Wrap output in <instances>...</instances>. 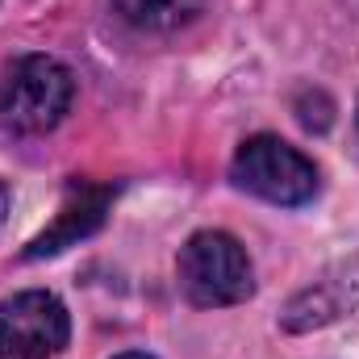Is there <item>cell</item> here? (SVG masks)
Wrapping results in <instances>:
<instances>
[{
	"mask_svg": "<svg viewBox=\"0 0 359 359\" xmlns=\"http://www.w3.org/2000/svg\"><path fill=\"white\" fill-rule=\"evenodd\" d=\"M180 288L192 305L217 309V305H238L255 292V271L234 234L222 230H201L184 243L180 251Z\"/></svg>",
	"mask_w": 359,
	"mask_h": 359,
	"instance_id": "7a4b0ae2",
	"label": "cell"
},
{
	"mask_svg": "<svg viewBox=\"0 0 359 359\" xmlns=\"http://www.w3.org/2000/svg\"><path fill=\"white\" fill-rule=\"evenodd\" d=\"M359 305V259H347L339 268H330L322 280H313L309 288H301L288 309H284V330H313V326H330L343 313H351Z\"/></svg>",
	"mask_w": 359,
	"mask_h": 359,
	"instance_id": "8992f818",
	"label": "cell"
},
{
	"mask_svg": "<svg viewBox=\"0 0 359 359\" xmlns=\"http://www.w3.org/2000/svg\"><path fill=\"white\" fill-rule=\"evenodd\" d=\"M117 359H155V355H147V351H126V355H117Z\"/></svg>",
	"mask_w": 359,
	"mask_h": 359,
	"instance_id": "9c48e42d",
	"label": "cell"
},
{
	"mask_svg": "<svg viewBox=\"0 0 359 359\" xmlns=\"http://www.w3.org/2000/svg\"><path fill=\"white\" fill-rule=\"evenodd\" d=\"M72 339V318L55 292L29 288L0 305V359H55Z\"/></svg>",
	"mask_w": 359,
	"mask_h": 359,
	"instance_id": "277c9868",
	"label": "cell"
},
{
	"mask_svg": "<svg viewBox=\"0 0 359 359\" xmlns=\"http://www.w3.org/2000/svg\"><path fill=\"white\" fill-rule=\"evenodd\" d=\"M113 201V188L104 184H84V180H72L67 184V196L59 205V217L25 247V259H42V255H59L67 251L72 243L88 238L92 230L104 222V209Z\"/></svg>",
	"mask_w": 359,
	"mask_h": 359,
	"instance_id": "5b68a950",
	"label": "cell"
},
{
	"mask_svg": "<svg viewBox=\"0 0 359 359\" xmlns=\"http://www.w3.org/2000/svg\"><path fill=\"white\" fill-rule=\"evenodd\" d=\"M76 80L50 55H21L0 76V121L17 134H46L72 109Z\"/></svg>",
	"mask_w": 359,
	"mask_h": 359,
	"instance_id": "6da1fadb",
	"label": "cell"
},
{
	"mask_svg": "<svg viewBox=\"0 0 359 359\" xmlns=\"http://www.w3.org/2000/svg\"><path fill=\"white\" fill-rule=\"evenodd\" d=\"M113 8L147 34H172L201 13V0H113Z\"/></svg>",
	"mask_w": 359,
	"mask_h": 359,
	"instance_id": "52a82bcc",
	"label": "cell"
},
{
	"mask_svg": "<svg viewBox=\"0 0 359 359\" xmlns=\"http://www.w3.org/2000/svg\"><path fill=\"white\" fill-rule=\"evenodd\" d=\"M4 217H8V188H4V180H0V226H4Z\"/></svg>",
	"mask_w": 359,
	"mask_h": 359,
	"instance_id": "ba28073f",
	"label": "cell"
},
{
	"mask_svg": "<svg viewBox=\"0 0 359 359\" xmlns=\"http://www.w3.org/2000/svg\"><path fill=\"white\" fill-rule=\"evenodd\" d=\"M230 176L238 188L264 196L271 205H305L318 196V168L313 159H305L297 147L271 138V134H255L234 151Z\"/></svg>",
	"mask_w": 359,
	"mask_h": 359,
	"instance_id": "3957f363",
	"label": "cell"
},
{
	"mask_svg": "<svg viewBox=\"0 0 359 359\" xmlns=\"http://www.w3.org/2000/svg\"><path fill=\"white\" fill-rule=\"evenodd\" d=\"M355 126H359V109H355Z\"/></svg>",
	"mask_w": 359,
	"mask_h": 359,
	"instance_id": "30bf717a",
	"label": "cell"
}]
</instances>
